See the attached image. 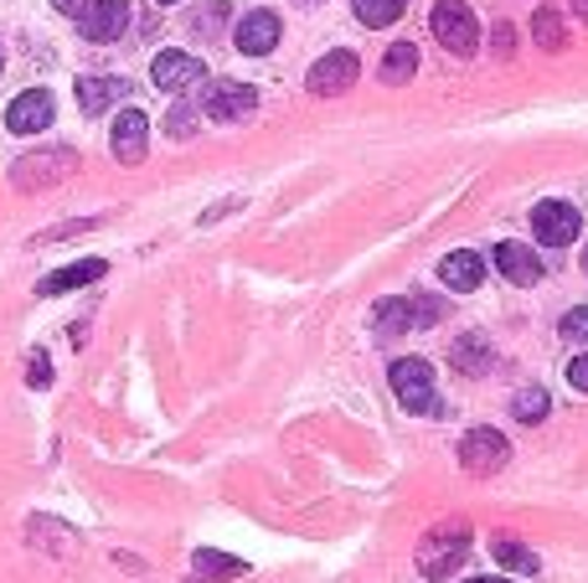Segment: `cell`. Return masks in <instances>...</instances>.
<instances>
[{
    "instance_id": "8992f818",
    "label": "cell",
    "mask_w": 588,
    "mask_h": 583,
    "mask_svg": "<svg viewBox=\"0 0 588 583\" xmlns=\"http://www.w3.org/2000/svg\"><path fill=\"white\" fill-rule=\"evenodd\" d=\"M506 460H511V445L501 428H470L460 439V465L470 470V475H495Z\"/></svg>"
},
{
    "instance_id": "f35d334b",
    "label": "cell",
    "mask_w": 588,
    "mask_h": 583,
    "mask_svg": "<svg viewBox=\"0 0 588 583\" xmlns=\"http://www.w3.org/2000/svg\"><path fill=\"white\" fill-rule=\"evenodd\" d=\"M584 269H588V248H584Z\"/></svg>"
},
{
    "instance_id": "3957f363",
    "label": "cell",
    "mask_w": 588,
    "mask_h": 583,
    "mask_svg": "<svg viewBox=\"0 0 588 583\" xmlns=\"http://www.w3.org/2000/svg\"><path fill=\"white\" fill-rule=\"evenodd\" d=\"M392 392H397V403L408 413H429V418H439L444 413V403H439V392H433V367L424 362V356H403V362H392Z\"/></svg>"
},
{
    "instance_id": "e575fe53",
    "label": "cell",
    "mask_w": 588,
    "mask_h": 583,
    "mask_svg": "<svg viewBox=\"0 0 588 583\" xmlns=\"http://www.w3.org/2000/svg\"><path fill=\"white\" fill-rule=\"evenodd\" d=\"M573 16H578V21H588V0H573Z\"/></svg>"
},
{
    "instance_id": "e0dca14e",
    "label": "cell",
    "mask_w": 588,
    "mask_h": 583,
    "mask_svg": "<svg viewBox=\"0 0 588 583\" xmlns=\"http://www.w3.org/2000/svg\"><path fill=\"white\" fill-rule=\"evenodd\" d=\"M196 579H212V583H228V579H243L248 573V563L243 558H233V552H217V547H196Z\"/></svg>"
},
{
    "instance_id": "5bb4252c",
    "label": "cell",
    "mask_w": 588,
    "mask_h": 583,
    "mask_svg": "<svg viewBox=\"0 0 588 583\" xmlns=\"http://www.w3.org/2000/svg\"><path fill=\"white\" fill-rule=\"evenodd\" d=\"M109 274V264L103 258H78V264H68V269H52L47 279L37 284L41 300H58V294L68 290H83V284H94V279H103Z\"/></svg>"
},
{
    "instance_id": "2e32d148",
    "label": "cell",
    "mask_w": 588,
    "mask_h": 583,
    "mask_svg": "<svg viewBox=\"0 0 588 583\" xmlns=\"http://www.w3.org/2000/svg\"><path fill=\"white\" fill-rule=\"evenodd\" d=\"M495 269L506 274L511 284H522V290H531L537 279H542V258L527 248V243H501L495 248Z\"/></svg>"
},
{
    "instance_id": "5b68a950",
    "label": "cell",
    "mask_w": 588,
    "mask_h": 583,
    "mask_svg": "<svg viewBox=\"0 0 588 583\" xmlns=\"http://www.w3.org/2000/svg\"><path fill=\"white\" fill-rule=\"evenodd\" d=\"M258 109V88L254 83H207V94H201V114L217 119V124H237V119H248Z\"/></svg>"
},
{
    "instance_id": "f1b7e54d",
    "label": "cell",
    "mask_w": 588,
    "mask_h": 583,
    "mask_svg": "<svg viewBox=\"0 0 588 583\" xmlns=\"http://www.w3.org/2000/svg\"><path fill=\"white\" fill-rule=\"evenodd\" d=\"M433 320H444V300L418 294V300H413V331H418V326H433Z\"/></svg>"
},
{
    "instance_id": "d4e9b609",
    "label": "cell",
    "mask_w": 588,
    "mask_h": 583,
    "mask_svg": "<svg viewBox=\"0 0 588 583\" xmlns=\"http://www.w3.org/2000/svg\"><path fill=\"white\" fill-rule=\"evenodd\" d=\"M495 563L516 568V573H537V552L522 543H511V537H501V543H495Z\"/></svg>"
},
{
    "instance_id": "d590c367",
    "label": "cell",
    "mask_w": 588,
    "mask_h": 583,
    "mask_svg": "<svg viewBox=\"0 0 588 583\" xmlns=\"http://www.w3.org/2000/svg\"><path fill=\"white\" fill-rule=\"evenodd\" d=\"M470 583H511V579H470Z\"/></svg>"
},
{
    "instance_id": "8fae6325",
    "label": "cell",
    "mask_w": 588,
    "mask_h": 583,
    "mask_svg": "<svg viewBox=\"0 0 588 583\" xmlns=\"http://www.w3.org/2000/svg\"><path fill=\"white\" fill-rule=\"evenodd\" d=\"M109 150H114V160H124V166H139V160H145V150H150V119H145V109H124V114L114 119Z\"/></svg>"
},
{
    "instance_id": "4316f807",
    "label": "cell",
    "mask_w": 588,
    "mask_h": 583,
    "mask_svg": "<svg viewBox=\"0 0 588 583\" xmlns=\"http://www.w3.org/2000/svg\"><path fill=\"white\" fill-rule=\"evenodd\" d=\"M166 135L171 139H192L196 135V109L192 104H176V109L166 114Z\"/></svg>"
},
{
    "instance_id": "7402d4cb",
    "label": "cell",
    "mask_w": 588,
    "mask_h": 583,
    "mask_svg": "<svg viewBox=\"0 0 588 583\" xmlns=\"http://www.w3.org/2000/svg\"><path fill=\"white\" fill-rule=\"evenodd\" d=\"M377 331L382 336H403L413 331V300H377Z\"/></svg>"
},
{
    "instance_id": "d6986e66",
    "label": "cell",
    "mask_w": 588,
    "mask_h": 583,
    "mask_svg": "<svg viewBox=\"0 0 588 583\" xmlns=\"http://www.w3.org/2000/svg\"><path fill=\"white\" fill-rule=\"evenodd\" d=\"M413 73H418V47L413 41H392L388 47V58H382V83H408Z\"/></svg>"
},
{
    "instance_id": "52a82bcc",
    "label": "cell",
    "mask_w": 588,
    "mask_h": 583,
    "mask_svg": "<svg viewBox=\"0 0 588 583\" xmlns=\"http://www.w3.org/2000/svg\"><path fill=\"white\" fill-rule=\"evenodd\" d=\"M531 233L542 248H568L573 238L584 233V217L568 202H542V207H531Z\"/></svg>"
},
{
    "instance_id": "4dcf8cb0",
    "label": "cell",
    "mask_w": 588,
    "mask_h": 583,
    "mask_svg": "<svg viewBox=\"0 0 588 583\" xmlns=\"http://www.w3.org/2000/svg\"><path fill=\"white\" fill-rule=\"evenodd\" d=\"M490 47H495V58H511V52H516V26L501 21V26L490 32Z\"/></svg>"
},
{
    "instance_id": "7a4b0ae2",
    "label": "cell",
    "mask_w": 588,
    "mask_h": 583,
    "mask_svg": "<svg viewBox=\"0 0 588 583\" xmlns=\"http://www.w3.org/2000/svg\"><path fill=\"white\" fill-rule=\"evenodd\" d=\"M465 558H470V526H460V522L433 526L429 537L418 543V573L424 579H450Z\"/></svg>"
},
{
    "instance_id": "ba28073f",
    "label": "cell",
    "mask_w": 588,
    "mask_h": 583,
    "mask_svg": "<svg viewBox=\"0 0 588 583\" xmlns=\"http://www.w3.org/2000/svg\"><path fill=\"white\" fill-rule=\"evenodd\" d=\"M356 73H362L356 52L335 47V52H326V58H320V62L310 68V73H305V88H310L315 98H335V94H346V88H352Z\"/></svg>"
},
{
    "instance_id": "9c48e42d",
    "label": "cell",
    "mask_w": 588,
    "mask_h": 583,
    "mask_svg": "<svg viewBox=\"0 0 588 583\" xmlns=\"http://www.w3.org/2000/svg\"><path fill=\"white\" fill-rule=\"evenodd\" d=\"M78 32L88 41H119L130 32V0H83L78 11Z\"/></svg>"
},
{
    "instance_id": "f546056e",
    "label": "cell",
    "mask_w": 588,
    "mask_h": 583,
    "mask_svg": "<svg viewBox=\"0 0 588 583\" xmlns=\"http://www.w3.org/2000/svg\"><path fill=\"white\" fill-rule=\"evenodd\" d=\"M88 228H98V217H83V222H62V228H47V233H37L32 243H62V238L88 233Z\"/></svg>"
},
{
    "instance_id": "8d00e7d4",
    "label": "cell",
    "mask_w": 588,
    "mask_h": 583,
    "mask_svg": "<svg viewBox=\"0 0 588 583\" xmlns=\"http://www.w3.org/2000/svg\"><path fill=\"white\" fill-rule=\"evenodd\" d=\"M156 5H176V0H156Z\"/></svg>"
},
{
    "instance_id": "83f0119b",
    "label": "cell",
    "mask_w": 588,
    "mask_h": 583,
    "mask_svg": "<svg viewBox=\"0 0 588 583\" xmlns=\"http://www.w3.org/2000/svg\"><path fill=\"white\" fill-rule=\"evenodd\" d=\"M563 341H578V347H588V305H573L568 315H563Z\"/></svg>"
},
{
    "instance_id": "484cf974",
    "label": "cell",
    "mask_w": 588,
    "mask_h": 583,
    "mask_svg": "<svg viewBox=\"0 0 588 583\" xmlns=\"http://www.w3.org/2000/svg\"><path fill=\"white\" fill-rule=\"evenodd\" d=\"M228 16H233V5H228V0H212L207 11L192 16V32L196 37H217V26H228Z\"/></svg>"
},
{
    "instance_id": "9a60e30c",
    "label": "cell",
    "mask_w": 588,
    "mask_h": 583,
    "mask_svg": "<svg viewBox=\"0 0 588 583\" xmlns=\"http://www.w3.org/2000/svg\"><path fill=\"white\" fill-rule=\"evenodd\" d=\"M439 279H444V290H480L486 284V258L470 248H460V253H444L439 258Z\"/></svg>"
},
{
    "instance_id": "ac0fdd59",
    "label": "cell",
    "mask_w": 588,
    "mask_h": 583,
    "mask_svg": "<svg viewBox=\"0 0 588 583\" xmlns=\"http://www.w3.org/2000/svg\"><path fill=\"white\" fill-rule=\"evenodd\" d=\"M124 78H78V109L83 114H103L114 98H124Z\"/></svg>"
},
{
    "instance_id": "4fadbf2b",
    "label": "cell",
    "mask_w": 588,
    "mask_h": 583,
    "mask_svg": "<svg viewBox=\"0 0 588 583\" xmlns=\"http://www.w3.org/2000/svg\"><path fill=\"white\" fill-rule=\"evenodd\" d=\"M233 41H237L243 58H264V52H274L279 47V16L274 11H248V16L237 21Z\"/></svg>"
},
{
    "instance_id": "44dd1931",
    "label": "cell",
    "mask_w": 588,
    "mask_h": 583,
    "mask_svg": "<svg viewBox=\"0 0 588 583\" xmlns=\"http://www.w3.org/2000/svg\"><path fill=\"white\" fill-rule=\"evenodd\" d=\"M352 11L362 26H377L382 32V26H392V21L408 11V0H352Z\"/></svg>"
},
{
    "instance_id": "ffe728a7",
    "label": "cell",
    "mask_w": 588,
    "mask_h": 583,
    "mask_svg": "<svg viewBox=\"0 0 588 583\" xmlns=\"http://www.w3.org/2000/svg\"><path fill=\"white\" fill-rule=\"evenodd\" d=\"M450 356H454V367L465 372V377H480V372H490V347H486V336H460Z\"/></svg>"
},
{
    "instance_id": "7c38bea8",
    "label": "cell",
    "mask_w": 588,
    "mask_h": 583,
    "mask_svg": "<svg viewBox=\"0 0 588 583\" xmlns=\"http://www.w3.org/2000/svg\"><path fill=\"white\" fill-rule=\"evenodd\" d=\"M201 62L192 58V52H160L156 62H150V83L156 88H166V94H186L192 83H201Z\"/></svg>"
},
{
    "instance_id": "6da1fadb",
    "label": "cell",
    "mask_w": 588,
    "mask_h": 583,
    "mask_svg": "<svg viewBox=\"0 0 588 583\" xmlns=\"http://www.w3.org/2000/svg\"><path fill=\"white\" fill-rule=\"evenodd\" d=\"M73 171H78V150L47 145V150H32V156H21L11 166V186L16 192H47V186H62Z\"/></svg>"
},
{
    "instance_id": "cb8c5ba5",
    "label": "cell",
    "mask_w": 588,
    "mask_h": 583,
    "mask_svg": "<svg viewBox=\"0 0 588 583\" xmlns=\"http://www.w3.org/2000/svg\"><path fill=\"white\" fill-rule=\"evenodd\" d=\"M548 392L542 388H522L516 392V403H511V413H516V418H522V424H542V418H548Z\"/></svg>"
},
{
    "instance_id": "74e56055",
    "label": "cell",
    "mask_w": 588,
    "mask_h": 583,
    "mask_svg": "<svg viewBox=\"0 0 588 583\" xmlns=\"http://www.w3.org/2000/svg\"><path fill=\"white\" fill-rule=\"evenodd\" d=\"M0 68H5V47H0Z\"/></svg>"
},
{
    "instance_id": "603a6c76",
    "label": "cell",
    "mask_w": 588,
    "mask_h": 583,
    "mask_svg": "<svg viewBox=\"0 0 588 583\" xmlns=\"http://www.w3.org/2000/svg\"><path fill=\"white\" fill-rule=\"evenodd\" d=\"M531 37L542 41V47H548V52H558V47H563V41H568V32H563V16H558V11H552V5H542V11H537V16H531Z\"/></svg>"
},
{
    "instance_id": "836d02e7",
    "label": "cell",
    "mask_w": 588,
    "mask_h": 583,
    "mask_svg": "<svg viewBox=\"0 0 588 583\" xmlns=\"http://www.w3.org/2000/svg\"><path fill=\"white\" fill-rule=\"evenodd\" d=\"M52 5H58L62 16H78V11H83V0H52Z\"/></svg>"
},
{
    "instance_id": "1f68e13d",
    "label": "cell",
    "mask_w": 588,
    "mask_h": 583,
    "mask_svg": "<svg viewBox=\"0 0 588 583\" xmlns=\"http://www.w3.org/2000/svg\"><path fill=\"white\" fill-rule=\"evenodd\" d=\"M26 382H32V388H52V362H47V356H32V367H26Z\"/></svg>"
},
{
    "instance_id": "277c9868",
    "label": "cell",
    "mask_w": 588,
    "mask_h": 583,
    "mask_svg": "<svg viewBox=\"0 0 588 583\" xmlns=\"http://www.w3.org/2000/svg\"><path fill=\"white\" fill-rule=\"evenodd\" d=\"M429 26H433V37L444 41V52H454V58H470L475 47H480V21H475V11L465 0H439Z\"/></svg>"
},
{
    "instance_id": "30bf717a",
    "label": "cell",
    "mask_w": 588,
    "mask_h": 583,
    "mask_svg": "<svg viewBox=\"0 0 588 583\" xmlns=\"http://www.w3.org/2000/svg\"><path fill=\"white\" fill-rule=\"evenodd\" d=\"M52 94L47 88H26V94H16L11 104H5V130L11 135H37V130H47L52 124Z\"/></svg>"
},
{
    "instance_id": "d6a6232c",
    "label": "cell",
    "mask_w": 588,
    "mask_h": 583,
    "mask_svg": "<svg viewBox=\"0 0 588 583\" xmlns=\"http://www.w3.org/2000/svg\"><path fill=\"white\" fill-rule=\"evenodd\" d=\"M568 382H573V388H578V392H588V351H584V356H573V362H568Z\"/></svg>"
}]
</instances>
